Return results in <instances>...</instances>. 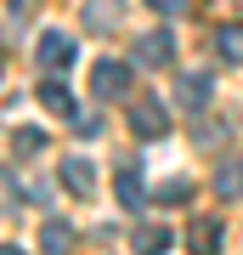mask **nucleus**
I'll return each mask as SVG.
<instances>
[{
	"label": "nucleus",
	"mask_w": 243,
	"mask_h": 255,
	"mask_svg": "<svg viewBox=\"0 0 243 255\" xmlns=\"http://www.w3.org/2000/svg\"><path fill=\"white\" fill-rule=\"evenodd\" d=\"M0 255H23V250H11V244H6V250H0Z\"/></svg>",
	"instance_id": "nucleus-20"
},
{
	"label": "nucleus",
	"mask_w": 243,
	"mask_h": 255,
	"mask_svg": "<svg viewBox=\"0 0 243 255\" xmlns=\"http://www.w3.org/2000/svg\"><path fill=\"white\" fill-rule=\"evenodd\" d=\"M215 57L221 63H243V23H221L215 28Z\"/></svg>",
	"instance_id": "nucleus-13"
},
{
	"label": "nucleus",
	"mask_w": 243,
	"mask_h": 255,
	"mask_svg": "<svg viewBox=\"0 0 243 255\" xmlns=\"http://www.w3.org/2000/svg\"><path fill=\"white\" fill-rule=\"evenodd\" d=\"M11 147H17V159H28V153H45V130H40V125H23Z\"/></svg>",
	"instance_id": "nucleus-16"
},
{
	"label": "nucleus",
	"mask_w": 243,
	"mask_h": 255,
	"mask_svg": "<svg viewBox=\"0 0 243 255\" xmlns=\"http://www.w3.org/2000/svg\"><path fill=\"white\" fill-rule=\"evenodd\" d=\"M125 91H130V63L102 57V63L90 68V97H96V102H119Z\"/></svg>",
	"instance_id": "nucleus-2"
},
{
	"label": "nucleus",
	"mask_w": 243,
	"mask_h": 255,
	"mask_svg": "<svg viewBox=\"0 0 243 255\" xmlns=\"http://www.w3.org/2000/svg\"><path fill=\"white\" fill-rule=\"evenodd\" d=\"M221 244H226V233H221L215 216H192L187 221V250L192 255H221Z\"/></svg>",
	"instance_id": "nucleus-4"
},
{
	"label": "nucleus",
	"mask_w": 243,
	"mask_h": 255,
	"mask_svg": "<svg viewBox=\"0 0 243 255\" xmlns=\"http://www.w3.org/2000/svg\"><path fill=\"white\" fill-rule=\"evenodd\" d=\"M209 91H215V74H209V68H192V74H181V80H175V102H181L187 114L209 108Z\"/></svg>",
	"instance_id": "nucleus-3"
},
{
	"label": "nucleus",
	"mask_w": 243,
	"mask_h": 255,
	"mask_svg": "<svg viewBox=\"0 0 243 255\" xmlns=\"http://www.w3.org/2000/svg\"><path fill=\"white\" fill-rule=\"evenodd\" d=\"M170 57H175V34H170V28H153V34L136 40V63H142V68H164Z\"/></svg>",
	"instance_id": "nucleus-6"
},
{
	"label": "nucleus",
	"mask_w": 243,
	"mask_h": 255,
	"mask_svg": "<svg viewBox=\"0 0 243 255\" xmlns=\"http://www.w3.org/2000/svg\"><path fill=\"white\" fill-rule=\"evenodd\" d=\"M11 11H28V0H11Z\"/></svg>",
	"instance_id": "nucleus-19"
},
{
	"label": "nucleus",
	"mask_w": 243,
	"mask_h": 255,
	"mask_svg": "<svg viewBox=\"0 0 243 255\" xmlns=\"http://www.w3.org/2000/svg\"><path fill=\"white\" fill-rule=\"evenodd\" d=\"M147 6H153L159 17H181V11H187V0H147Z\"/></svg>",
	"instance_id": "nucleus-17"
},
{
	"label": "nucleus",
	"mask_w": 243,
	"mask_h": 255,
	"mask_svg": "<svg viewBox=\"0 0 243 255\" xmlns=\"http://www.w3.org/2000/svg\"><path fill=\"white\" fill-rule=\"evenodd\" d=\"M192 193H198V187H192L187 176H170V182H159V187H153V199H159V204H175V210H181V204H192Z\"/></svg>",
	"instance_id": "nucleus-15"
},
{
	"label": "nucleus",
	"mask_w": 243,
	"mask_h": 255,
	"mask_svg": "<svg viewBox=\"0 0 243 255\" xmlns=\"http://www.w3.org/2000/svg\"><path fill=\"white\" fill-rule=\"evenodd\" d=\"M215 193H221V199H243V153H232V159L215 164Z\"/></svg>",
	"instance_id": "nucleus-10"
},
{
	"label": "nucleus",
	"mask_w": 243,
	"mask_h": 255,
	"mask_svg": "<svg viewBox=\"0 0 243 255\" xmlns=\"http://www.w3.org/2000/svg\"><path fill=\"white\" fill-rule=\"evenodd\" d=\"M130 250L136 255H164V250H170V227H136Z\"/></svg>",
	"instance_id": "nucleus-14"
},
{
	"label": "nucleus",
	"mask_w": 243,
	"mask_h": 255,
	"mask_svg": "<svg viewBox=\"0 0 243 255\" xmlns=\"http://www.w3.org/2000/svg\"><path fill=\"white\" fill-rule=\"evenodd\" d=\"M80 23L90 28V34H113V28L125 23V0H85Z\"/></svg>",
	"instance_id": "nucleus-5"
},
{
	"label": "nucleus",
	"mask_w": 243,
	"mask_h": 255,
	"mask_svg": "<svg viewBox=\"0 0 243 255\" xmlns=\"http://www.w3.org/2000/svg\"><path fill=\"white\" fill-rule=\"evenodd\" d=\"M17 199H28V193H17V187H11V176L0 170V204H17Z\"/></svg>",
	"instance_id": "nucleus-18"
},
{
	"label": "nucleus",
	"mask_w": 243,
	"mask_h": 255,
	"mask_svg": "<svg viewBox=\"0 0 243 255\" xmlns=\"http://www.w3.org/2000/svg\"><path fill=\"white\" fill-rule=\"evenodd\" d=\"M40 102H45L51 114H63V119H74V114H80V102H74V91H68L63 80H45V85H40Z\"/></svg>",
	"instance_id": "nucleus-11"
},
{
	"label": "nucleus",
	"mask_w": 243,
	"mask_h": 255,
	"mask_svg": "<svg viewBox=\"0 0 243 255\" xmlns=\"http://www.w3.org/2000/svg\"><path fill=\"white\" fill-rule=\"evenodd\" d=\"M125 119H130V130H136L142 142L170 136V102L153 97V91H136V97H130V108H125Z\"/></svg>",
	"instance_id": "nucleus-1"
},
{
	"label": "nucleus",
	"mask_w": 243,
	"mask_h": 255,
	"mask_svg": "<svg viewBox=\"0 0 243 255\" xmlns=\"http://www.w3.org/2000/svg\"><path fill=\"white\" fill-rule=\"evenodd\" d=\"M113 193H119V204L125 210H142L153 193L142 187V170H130V164H119V176H113Z\"/></svg>",
	"instance_id": "nucleus-9"
},
{
	"label": "nucleus",
	"mask_w": 243,
	"mask_h": 255,
	"mask_svg": "<svg viewBox=\"0 0 243 255\" xmlns=\"http://www.w3.org/2000/svg\"><path fill=\"white\" fill-rule=\"evenodd\" d=\"M0 74H6V57H0Z\"/></svg>",
	"instance_id": "nucleus-21"
},
{
	"label": "nucleus",
	"mask_w": 243,
	"mask_h": 255,
	"mask_svg": "<svg viewBox=\"0 0 243 255\" xmlns=\"http://www.w3.org/2000/svg\"><path fill=\"white\" fill-rule=\"evenodd\" d=\"M63 187L74 193V199H90V193H96V164L80 159V153H68L63 159Z\"/></svg>",
	"instance_id": "nucleus-7"
},
{
	"label": "nucleus",
	"mask_w": 243,
	"mask_h": 255,
	"mask_svg": "<svg viewBox=\"0 0 243 255\" xmlns=\"http://www.w3.org/2000/svg\"><path fill=\"white\" fill-rule=\"evenodd\" d=\"M40 63L51 68V74H63L74 63V40L63 34V28H45V34H40Z\"/></svg>",
	"instance_id": "nucleus-8"
},
{
	"label": "nucleus",
	"mask_w": 243,
	"mask_h": 255,
	"mask_svg": "<svg viewBox=\"0 0 243 255\" xmlns=\"http://www.w3.org/2000/svg\"><path fill=\"white\" fill-rule=\"evenodd\" d=\"M40 250H45V255H68V250H74V227L51 216V221L40 227Z\"/></svg>",
	"instance_id": "nucleus-12"
}]
</instances>
